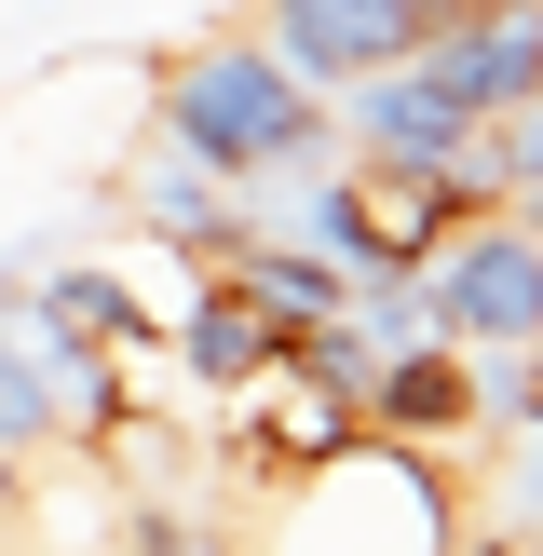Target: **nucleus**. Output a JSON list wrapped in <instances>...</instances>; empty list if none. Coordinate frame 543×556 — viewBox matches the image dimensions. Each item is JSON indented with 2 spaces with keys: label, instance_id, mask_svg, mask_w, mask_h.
<instances>
[{
  "label": "nucleus",
  "instance_id": "f257e3e1",
  "mask_svg": "<svg viewBox=\"0 0 543 556\" xmlns=\"http://www.w3.org/2000/svg\"><path fill=\"white\" fill-rule=\"evenodd\" d=\"M150 136L177 163H204V177H231V190H258V177H286V163H326V150H340V136H326V96L258 41V27H204V41L163 68Z\"/></svg>",
  "mask_w": 543,
  "mask_h": 556
},
{
  "label": "nucleus",
  "instance_id": "f03ea898",
  "mask_svg": "<svg viewBox=\"0 0 543 556\" xmlns=\"http://www.w3.org/2000/svg\"><path fill=\"white\" fill-rule=\"evenodd\" d=\"M462 543V489L434 448H394V434L353 421L326 462H299L272 489V530L258 556H449Z\"/></svg>",
  "mask_w": 543,
  "mask_h": 556
},
{
  "label": "nucleus",
  "instance_id": "7ed1b4c3",
  "mask_svg": "<svg viewBox=\"0 0 543 556\" xmlns=\"http://www.w3.org/2000/svg\"><path fill=\"white\" fill-rule=\"evenodd\" d=\"M421 313H434L449 353H543V217L530 204H476L421 258Z\"/></svg>",
  "mask_w": 543,
  "mask_h": 556
},
{
  "label": "nucleus",
  "instance_id": "20e7f679",
  "mask_svg": "<svg viewBox=\"0 0 543 556\" xmlns=\"http://www.w3.org/2000/svg\"><path fill=\"white\" fill-rule=\"evenodd\" d=\"M258 14H272L258 41L286 54L313 96H340V81H367V68H394V54H421L462 0H258Z\"/></svg>",
  "mask_w": 543,
  "mask_h": 556
},
{
  "label": "nucleus",
  "instance_id": "39448f33",
  "mask_svg": "<svg viewBox=\"0 0 543 556\" xmlns=\"http://www.w3.org/2000/svg\"><path fill=\"white\" fill-rule=\"evenodd\" d=\"M340 434H353V394H340V380H313L286 340H272L258 367L231 380V462H244L258 489H286L299 462H326Z\"/></svg>",
  "mask_w": 543,
  "mask_h": 556
},
{
  "label": "nucleus",
  "instance_id": "423d86ee",
  "mask_svg": "<svg viewBox=\"0 0 543 556\" xmlns=\"http://www.w3.org/2000/svg\"><path fill=\"white\" fill-rule=\"evenodd\" d=\"M421 68L449 81L476 123H489V109H530L543 96V0H462V14L421 41Z\"/></svg>",
  "mask_w": 543,
  "mask_h": 556
},
{
  "label": "nucleus",
  "instance_id": "0eeeda50",
  "mask_svg": "<svg viewBox=\"0 0 543 556\" xmlns=\"http://www.w3.org/2000/svg\"><path fill=\"white\" fill-rule=\"evenodd\" d=\"M353 421L394 434V448H449V434H476V367H462L449 340H407V353H380V367H367Z\"/></svg>",
  "mask_w": 543,
  "mask_h": 556
},
{
  "label": "nucleus",
  "instance_id": "6e6552de",
  "mask_svg": "<svg viewBox=\"0 0 543 556\" xmlns=\"http://www.w3.org/2000/svg\"><path fill=\"white\" fill-rule=\"evenodd\" d=\"M272 340H286V326H272V313H258V299H244V286H231V271H217V258L190 271V313L163 326V353H177V367L204 380V394H231V380L258 367Z\"/></svg>",
  "mask_w": 543,
  "mask_h": 556
},
{
  "label": "nucleus",
  "instance_id": "1a4fd4ad",
  "mask_svg": "<svg viewBox=\"0 0 543 556\" xmlns=\"http://www.w3.org/2000/svg\"><path fill=\"white\" fill-rule=\"evenodd\" d=\"M136 231H150V244H177V258L204 271L217 244L244 231V190H231V177H204V163H177V150H163L150 177H136Z\"/></svg>",
  "mask_w": 543,
  "mask_h": 556
},
{
  "label": "nucleus",
  "instance_id": "9d476101",
  "mask_svg": "<svg viewBox=\"0 0 543 556\" xmlns=\"http://www.w3.org/2000/svg\"><path fill=\"white\" fill-rule=\"evenodd\" d=\"M14 489H27V476H14V448H0V503H14Z\"/></svg>",
  "mask_w": 543,
  "mask_h": 556
},
{
  "label": "nucleus",
  "instance_id": "9b49d317",
  "mask_svg": "<svg viewBox=\"0 0 543 556\" xmlns=\"http://www.w3.org/2000/svg\"><path fill=\"white\" fill-rule=\"evenodd\" d=\"M41 14H54V0H41Z\"/></svg>",
  "mask_w": 543,
  "mask_h": 556
}]
</instances>
